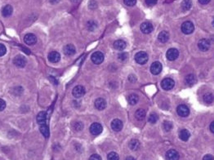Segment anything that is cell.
Masks as SVG:
<instances>
[{
	"label": "cell",
	"instance_id": "cell-1",
	"mask_svg": "<svg viewBox=\"0 0 214 160\" xmlns=\"http://www.w3.org/2000/svg\"><path fill=\"white\" fill-rule=\"evenodd\" d=\"M149 60V56L146 52H139L135 55V60L136 62L140 65H145Z\"/></svg>",
	"mask_w": 214,
	"mask_h": 160
},
{
	"label": "cell",
	"instance_id": "cell-2",
	"mask_svg": "<svg viewBox=\"0 0 214 160\" xmlns=\"http://www.w3.org/2000/svg\"><path fill=\"white\" fill-rule=\"evenodd\" d=\"M182 31L185 35H190L191 33L194 32V25L191 21H185L182 25Z\"/></svg>",
	"mask_w": 214,
	"mask_h": 160
},
{
	"label": "cell",
	"instance_id": "cell-3",
	"mask_svg": "<svg viewBox=\"0 0 214 160\" xmlns=\"http://www.w3.org/2000/svg\"><path fill=\"white\" fill-rule=\"evenodd\" d=\"M175 85V82L174 80L172 78H164L161 82V87L164 90L168 91L171 90L173 88Z\"/></svg>",
	"mask_w": 214,
	"mask_h": 160
},
{
	"label": "cell",
	"instance_id": "cell-4",
	"mask_svg": "<svg viewBox=\"0 0 214 160\" xmlns=\"http://www.w3.org/2000/svg\"><path fill=\"white\" fill-rule=\"evenodd\" d=\"M104 54L101 52H96L91 56V60L96 65H100L104 61Z\"/></svg>",
	"mask_w": 214,
	"mask_h": 160
},
{
	"label": "cell",
	"instance_id": "cell-5",
	"mask_svg": "<svg viewBox=\"0 0 214 160\" xmlns=\"http://www.w3.org/2000/svg\"><path fill=\"white\" fill-rule=\"evenodd\" d=\"M89 130L92 135L97 136V135H100V134L102 133L103 128H102V126L101 123H93L92 125L90 126Z\"/></svg>",
	"mask_w": 214,
	"mask_h": 160
},
{
	"label": "cell",
	"instance_id": "cell-6",
	"mask_svg": "<svg viewBox=\"0 0 214 160\" xmlns=\"http://www.w3.org/2000/svg\"><path fill=\"white\" fill-rule=\"evenodd\" d=\"M13 63L17 67L23 68L26 65V59L23 55H17L13 59Z\"/></svg>",
	"mask_w": 214,
	"mask_h": 160
},
{
	"label": "cell",
	"instance_id": "cell-7",
	"mask_svg": "<svg viewBox=\"0 0 214 160\" xmlns=\"http://www.w3.org/2000/svg\"><path fill=\"white\" fill-rule=\"evenodd\" d=\"M210 46H211V43H210V41L208 39H206V38H202L199 41L198 43V48L200 51L202 52H206L210 48Z\"/></svg>",
	"mask_w": 214,
	"mask_h": 160
},
{
	"label": "cell",
	"instance_id": "cell-8",
	"mask_svg": "<svg viewBox=\"0 0 214 160\" xmlns=\"http://www.w3.org/2000/svg\"><path fill=\"white\" fill-rule=\"evenodd\" d=\"M85 93H86V90H85L84 87H83L81 85L76 86L75 88H74V89L72 91L73 96L75 98L82 97V96H83L85 95Z\"/></svg>",
	"mask_w": 214,
	"mask_h": 160
},
{
	"label": "cell",
	"instance_id": "cell-9",
	"mask_svg": "<svg viewBox=\"0 0 214 160\" xmlns=\"http://www.w3.org/2000/svg\"><path fill=\"white\" fill-rule=\"evenodd\" d=\"M166 56H167L168 60L173 61V60H177V57L179 56V52L176 48H170L168 50Z\"/></svg>",
	"mask_w": 214,
	"mask_h": 160
},
{
	"label": "cell",
	"instance_id": "cell-10",
	"mask_svg": "<svg viewBox=\"0 0 214 160\" xmlns=\"http://www.w3.org/2000/svg\"><path fill=\"white\" fill-rule=\"evenodd\" d=\"M177 112L181 117H187L190 115V109L186 105H180L177 106Z\"/></svg>",
	"mask_w": 214,
	"mask_h": 160
},
{
	"label": "cell",
	"instance_id": "cell-11",
	"mask_svg": "<svg viewBox=\"0 0 214 160\" xmlns=\"http://www.w3.org/2000/svg\"><path fill=\"white\" fill-rule=\"evenodd\" d=\"M162 65L159 61H155V62L152 63V65H150V72L154 75H158L159 74H160L161 71H162Z\"/></svg>",
	"mask_w": 214,
	"mask_h": 160
},
{
	"label": "cell",
	"instance_id": "cell-12",
	"mask_svg": "<svg viewBox=\"0 0 214 160\" xmlns=\"http://www.w3.org/2000/svg\"><path fill=\"white\" fill-rule=\"evenodd\" d=\"M24 42L27 45H34L37 43V37L34 34H27L24 37Z\"/></svg>",
	"mask_w": 214,
	"mask_h": 160
},
{
	"label": "cell",
	"instance_id": "cell-13",
	"mask_svg": "<svg viewBox=\"0 0 214 160\" xmlns=\"http://www.w3.org/2000/svg\"><path fill=\"white\" fill-rule=\"evenodd\" d=\"M63 52H64V54L65 56H71L75 55V53H76V49H75V46L73 44H67L63 48Z\"/></svg>",
	"mask_w": 214,
	"mask_h": 160
},
{
	"label": "cell",
	"instance_id": "cell-14",
	"mask_svg": "<svg viewBox=\"0 0 214 160\" xmlns=\"http://www.w3.org/2000/svg\"><path fill=\"white\" fill-rule=\"evenodd\" d=\"M153 30H154V26L150 22L146 21V22H143L141 25V30L144 34H149L153 31Z\"/></svg>",
	"mask_w": 214,
	"mask_h": 160
},
{
	"label": "cell",
	"instance_id": "cell-15",
	"mask_svg": "<svg viewBox=\"0 0 214 160\" xmlns=\"http://www.w3.org/2000/svg\"><path fill=\"white\" fill-rule=\"evenodd\" d=\"M179 153L175 150H169L166 153V159L167 160H179Z\"/></svg>",
	"mask_w": 214,
	"mask_h": 160
},
{
	"label": "cell",
	"instance_id": "cell-16",
	"mask_svg": "<svg viewBox=\"0 0 214 160\" xmlns=\"http://www.w3.org/2000/svg\"><path fill=\"white\" fill-rule=\"evenodd\" d=\"M61 60V55L60 53L53 51L48 54V60L52 63H57L59 60Z\"/></svg>",
	"mask_w": 214,
	"mask_h": 160
},
{
	"label": "cell",
	"instance_id": "cell-17",
	"mask_svg": "<svg viewBox=\"0 0 214 160\" xmlns=\"http://www.w3.org/2000/svg\"><path fill=\"white\" fill-rule=\"evenodd\" d=\"M111 128L115 132H120L123 128V122L120 119H114L111 122Z\"/></svg>",
	"mask_w": 214,
	"mask_h": 160
},
{
	"label": "cell",
	"instance_id": "cell-18",
	"mask_svg": "<svg viewBox=\"0 0 214 160\" xmlns=\"http://www.w3.org/2000/svg\"><path fill=\"white\" fill-rule=\"evenodd\" d=\"M95 107L97 108L98 110H103L106 107V101L103 98H97L95 100Z\"/></svg>",
	"mask_w": 214,
	"mask_h": 160
},
{
	"label": "cell",
	"instance_id": "cell-19",
	"mask_svg": "<svg viewBox=\"0 0 214 160\" xmlns=\"http://www.w3.org/2000/svg\"><path fill=\"white\" fill-rule=\"evenodd\" d=\"M197 82V78L195 77V75H193V74H190V75H187L186 77L185 78V83L187 86H190L191 87L194 84H195Z\"/></svg>",
	"mask_w": 214,
	"mask_h": 160
},
{
	"label": "cell",
	"instance_id": "cell-20",
	"mask_svg": "<svg viewBox=\"0 0 214 160\" xmlns=\"http://www.w3.org/2000/svg\"><path fill=\"white\" fill-rule=\"evenodd\" d=\"M126 47H127V43H125L124 40H116L115 43H114V48H115V49H116V50L118 51L124 50L125 48H126Z\"/></svg>",
	"mask_w": 214,
	"mask_h": 160
},
{
	"label": "cell",
	"instance_id": "cell-21",
	"mask_svg": "<svg viewBox=\"0 0 214 160\" xmlns=\"http://www.w3.org/2000/svg\"><path fill=\"white\" fill-rule=\"evenodd\" d=\"M46 122H47V114H46V112L42 111V112L39 113V115H37V123L39 125H43V124H46Z\"/></svg>",
	"mask_w": 214,
	"mask_h": 160
},
{
	"label": "cell",
	"instance_id": "cell-22",
	"mask_svg": "<svg viewBox=\"0 0 214 160\" xmlns=\"http://www.w3.org/2000/svg\"><path fill=\"white\" fill-rule=\"evenodd\" d=\"M158 39L161 43H165L169 39V34L167 31H161L158 35Z\"/></svg>",
	"mask_w": 214,
	"mask_h": 160
},
{
	"label": "cell",
	"instance_id": "cell-23",
	"mask_svg": "<svg viewBox=\"0 0 214 160\" xmlns=\"http://www.w3.org/2000/svg\"><path fill=\"white\" fill-rule=\"evenodd\" d=\"M13 13V8L11 5H6L4 8L2 9V15L4 17H8L10 16Z\"/></svg>",
	"mask_w": 214,
	"mask_h": 160
},
{
	"label": "cell",
	"instance_id": "cell-24",
	"mask_svg": "<svg viewBox=\"0 0 214 160\" xmlns=\"http://www.w3.org/2000/svg\"><path fill=\"white\" fill-rule=\"evenodd\" d=\"M190 136V133L186 129H182L179 133V138L183 141H187Z\"/></svg>",
	"mask_w": 214,
	"mask_h": 160
},
{
	"label": "cell",
	"instance_id": "cell-25",
	"mask_svg": "<svg viewBox=\"0 0 214 160\" xmlns=\"http://www.w3.org/2000/svg\"><path fill=\"white\" fill-rule=\"evenodd\" d=\"M40 132L42 133L43 136L46 138H48L50 136V131H49V128L47 124H43V125H40V128H39Z\"/></svg>",
	"mask_w": 214,
	"mask_h": 160
},
{
	"label": "cell",
	"instance_id": "cell-26",
	"mask_svg": "<svg viewBox=\"0 0 214 160\" xmlns=\"http://www.w3.org/2000/svg\"><path fill=\"white\" fill-rule=\"evenodd\" d=\"M192 7V2L191 0H184L182 3V5H181V8H182V11L184 12H186V11H189Z\"/></svg>",
	"mask_w": 214,
	"mask_h": 160
},
{
	"label": "cell",
	"instance_id": "cell-27",
	"mask_svg": "<svg viewBox=\"0 0 214 160\" xmlns=\"http://www.w3.org/2000/svg\"><path fill=\"white\" fill-rule=\"evenodd\" d=\"M139 100V96L137 95V94H131V95L127 97V101L129 103L130 105H136Z\"/></svg>",
	"mask_w": 214,
	"mask_h": 160
},
{
	"label": "cell",
	"instance_id": "cell-28",
	"mask_svg": "<svg viewBox=\"0 0 214 160\" xmlns=\"http://www.w3.org/2000/svg\"><path fill=\"white\" fill-rule=\"evenodd\" d=\"M146 115V112L143 109H138L135 113V116L137 118V119L138 120H142L143 118H145Z\"/></svg>",
	"mask_w": 214,
	"mask_h": 160
},
{
	"label": "cell",
	"instance_id": "cell-29",
	"mask_svg": "<svg viewBox=\"0 0 214 160\" xmlns=\"http://www.w3.org/2000/svg\"><path fill=\"white\" fill-rule=\"evenodd\" d=\"M128 145H129V147L131 150H138L140 147V142L137 140H135V139H133V140H132L131 141H130L129 144H128Z\"/></svg>",
	"mask_w": 214,
	"mask_h": 160
},
{
	"label": "cell",
	"instance_id": "cell-30",
	"mask_svg": "<svg viewBox=\"0 0 214 160\" xmlns=\"http://www.w3.org/2000/svg\"><path fill=\"white\" fill-rule=\"evenodd\" d=\"M87 27L88 30L93 31V30H95L97 28V23L96 21H94V20H89L87 23Z\"/></svg>",
	"mask_w": 214,
	"mask_h": 160
},
{
	"label": "cell",
	"instance_id": "cell-31",
	"mask_svg": "<svg viewBox=\"0 0 214 160\" xmlns=\"http://www.w3.org/2000/svg\"><path fill=\"white\" fill-rule=\"evenodd\" d=\"M158 119H159V116H158V115L155 114V113H153L151 115H149V118H148V121H149L150 123H152V124L156 123L157 121H158Z\"/></svg>",
	"mask_w": 214,
	"mask_h": 160
},
{
	"label": "cell",
	"instance_id": "cell-32",
	"mask_svg": "<svg viewBox=\"0 0 214 160\" xmlns=\"http://www.w3.org/2000/svg\"><path fill=\"white\" fill-rule=\"evenodd\" d=\"M204 100L207 104H211L213 101V96L212 93H207L204 96Z\"/></svg>",
	"mask_w": 214,
	"mask_h": 160
},
{
	"label": "cell",
	"instance_id": "cell-33",
	"mask_svg": "<svg viewBox=\"0 0 214 160\" xmlns=\"http://www.w3.org/2000/svg\"><path fill=\"white\" fill-rule=\"evenodd\" d=\"M107 160H120V157L116 152H110L107 156Z\"/></svg>",
	"mask_w": 214,
	"mask_h": 160
},
{
	"label": "cell",
	"instance_id": "cell-34",
	"mask_svg": "<svg viewBox=\"0 0 214 160\" xmlns=\"http://www.w3.org/2000/svg\"><path fill=\"white\" fill-rule=\"evenodd\" d=\"M164 128L166 132H169L170 130H172V123L170 121H165L164 123Z\"/></svg>",
	"mask_w": 214,
	"mask_h": 160
},
{
	"label": "cell",
	"instance_id": "cell-35",
	"mask_svg": "<svg viewBox=\"0 0 214 160\" xmlns=\"http://www.w3.org/2000/svg\"><path fill=\"white\" fill-rule=\"evenodd\" d=\"M127 57H128V55L127 53H121L118 56V59L120 61H125L127 59Z\"/></svg>",
	"mask_w": 214,
	"mask_h": 160
},
{
	"label": "cell",
	"instance_id": "cell-36",
	"mask_svg": "<svg viewBox=\"0 0 214 160\" xmlns=\"http://www.w3.org/2000/svg\"><path fill=\"white\" fill-rule=\"evenodd\" d=\"M124 2L128 7H132L137 3V0H124Z\"/></svg>",
	"mask_w": 214,
	"mask_h": 160
},
{
	"label": "cell",
	"instance_id": "cell-37",
	"mask_svg": "<svg viewBox=\"0 0 214 160\" xmlns=\"http://www.w3.org/2000/svg\"><path fill=\"white\" fill-rule=\"evenodd\" d=\"M7 53V48L3 44L0 43V56H4Z\"/></svg>",
	"mask_w": 214,
	"mask_h": 160
},
{
	"label": "cell",
	"instance_id": "cell-38",
	"mask_svg": "<svg viewBox=\"0 0 214 160\" xmlns=\"http://www.w3.org/2000/svg\"><path fill=\"white\" fill-rule=\"evenodd\" d=\"M83 128V124L81 122H76L75 124V129L77 131H81Z\"/></svg>",
	"mask_w": 214,
	"mask_h": 160
},
{
	"label": "cell",
	"instance_id": "cell-39",
	"mask_svg": "<svg viewBox=\"0 0 214 160\" xmlns=\"http://www.w3.org/2000/svg\"><path fill=\"white\" fill-rule=\"evenodd\" d=\"M89 160H101V157L97 154H94L90 156Z\"/></svg>",
	"mask_w": 214,
	"mask_h": 160
},
{
	"label": "cell",
	"instance_id": "cell-40",
	"mask_svg": "<svg viewBox=\"0 0 214 160\" xmlns=\"http://www.w3.org/2000/svg\"><path fill=\"white\" fill-rule=\"evenodd\" d=\"M158 2V0H146V3L148 6H154Z\"/></svg>",
	"mask_w": 214,
	"mask_h": 160
},
{
	"label": "cell",
	"instance_id": "cell-41",
	"mask_svg": "<svg viewBox=\"0 0 214 160\" xmlns=\"http://www.w3.org/2000/svg\"><path fill=\"white\" fill-rule=\"evenodd\" d=\"M6 108V102L3 99H0V111H3Z\"/></svg>",
	"mask_w": 214,
	"mask_h": 160
},
{
	"label": "cell",
	"instance_id": "cell-42",
	"mask_svg": "<svg viewBox=\"0 0 214 160\" xmlns=\"http://www.w3.org/2000/svg\"><path fill=\"white\" fill-rule=\"evenodd\" d=\"M89 8H91V9H95V8H97V3H96V1H94V0H92V1L90 2Z\"/></svg>",
	"mask_w": 214,
	"mask_h": 160
},
{
	"label": "cell",
	"instance_id": "cell-43",
	"mask_svg": "<svg viewBox=\"0 0 214 160\" xmlns=\"http://www.w3.org/2000/svg\"><path fill=\"white\" fill-rule=\"evenodd\" d=\"M203 160H213V157L211 155H206L204 157Z\"/></svg>",
	"mask_w": 214,
	"mask_h": 160
},
{
	"label": "cell",
	"instance_id": "cell-44",
	"mask_svg": "<svg viewBox=\"0 0 214 160\" xmlns=\"http://www.w3.org/2000/svg\"><path fill=\"white\" fill-rule=\"evenodd\" d=\"M199 2L201 4H208L210 2V0H199Z\"/></svg>",
	"mask_w": 214,
	"mask_h": 160
},
{
	"label": "cell",
	"instance_id": "cell-45",
	"mask_svg": "<svg viewBox=\"0 0 214 160\" xmlns=\"http://www.w3.org/2000/svg\"><path fill=\"white\" fill-rule=\"evenodd\" d=\"M210 131H211L212 133H214V121L213 122H212L211 124H210Z\"/></svg>",
	"mask_w": 214,
	"mask_h": 160
},
{
	"label": "cell",
	"instance_id": "cell-46",
	"mask_svg": "<svg viewBox=\"0 0 214 160\" xmlns=\"http://www.w3.org/2000/svg\"><path fill=\"white\" fill-rule=\"evenodd\" d=\"M49 1H50V3H52V4H55V3H59V1H60V0H49Z\"/></svg>",
	"mask_w": 214,
	"mask_h": 160
},
{
	"label": "cell",
	"instance_id": "cell-47",
	"mask_svg": "<svg viewBox=\"0 0 214 160\" xmlns=\"http://www.w3.org/2000/svg\"><path fill=\"white\" fill-rule=\"evenodd\" d=\"M125 160H136L133 157H132V156H129V157L126 158V159Z\"/></svg>",
	"mask_w": 214,
	"mask_h": 160
},
{
	"label": "cell",
	"instance_id": "cell-48",
	"mask_svg": "<svg viewBox=\"0 0 214 160\" xmlns=\"http://www.w3.org/2000/svg\"><path fill=\"white\" fill-rule=\"evenodd\" d=\"M71 1H72V2H74V3H75V2H77L78 0H71Z\"/></svg>",
	"mask_w": 214,
	"mask_h": 160
}]
</instances>
